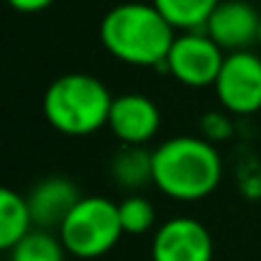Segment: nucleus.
<instances>
[{"instance_id":"nucleus-1","label":"nucleus","mask_w":261,"mask_h":261,"mask_svg":"<svg viewBox=\"0 0 261 261\" xmlns=\"http://www.w3.org/2000/svg\"><path fill=\"white\" fill-rule=\"evenodd\" d=\"M177 29L154 3L125 0L100 21V41L110 57L130 67H164Z\"/></svg>"},{"instance_id":"nucleus-2","label":"nucleus","mask_w":261,"mask_h":261,"mask_svg":"<svg viewBox=\"0 0 261 261\" xmlns=\"http://www.w3.org/2000/svg\"><path fill=\"white\" fill-rule=\"evenodd\" d=\"M220 177V151L202 136H177L154 149V185L172 200H202L215 192Z\"/></svg>"},{"instance_id":"nucleus-3","label":"nucleus","mask_w":261,"mask_h":261,"mask_svg":"<svg viewBox=\"0 0 261 261\" xmlns=\"http://www.w3.org/2000/svg\"><path fill=\"white\" fill-rule=\"evenodd\" d=\"M113 95L92 74L69 72L57 77L44 92V118L64 136H90L108 125Z\"/></svg>"},{"instance_id":"nucleus-4","label":"nucleus","mask_w":261,"mask_h":261,"mask_svg":"<svg viewBox=\"0 0 261 261\" xmlns=\"http://www.w3.org/2000/svg\"><path fill=\"white\" fill-rule=\"evenodd\" d=\"M123 236L118 202L108 197H82L59 228L64 248L77 258H97L108 253Z\"/></svg>"},{"instance_id":"nucleus-5","label":"nucleus","mask_w":261,"mask_h":261,"mask_svg":"<svg viewBox=\"0 0 261 261\" xmlns=\"http://www.w3.org/2000/svg\"><path fill=\"white\" fill-rule=\"evenodd\" d=\"M225 62V51L205 34V31H182L177 34L164 69L185 87H213L220 67Z\"/></svg>"},{"instance_id":"nucleus-6","label":"nucleus","mask_w":261,"mask_h":261,"mask_svg":"<svg viewBox=\"0 0 261 261\" xmlns=\"http://www.w3.org/2000/svg\"><path fill=\"white\" fill-rule=\"evenodd\" d=\"M225 113L251 115L261 110V57L251 49L225 54L220 74L213 85Z\"/></svg>"},{"instance_id":"nucleus-7","label":"nucleus","mask_w":261,"mask_h":261,"mask_svg":"<svg viewBox=\"0 0 261 261\" xmlns=\"http://www.w3.org/2000/svg\"><path fill=\"white\" fill-rule=\"evenodd\" d=\"M151 261H213L210 230L195 218L167 220L151 241Z\"/></svg>"},{"instance_id":"nucleus-8","label":"nucleus","mask_w":261,"mask_h":261,"mask_svg":"<svg viewBox=\"0 0 261 261\" xmlns=\"http://www.w3.org/2000/svg\"><path fill=\"white\" fill-rule=\"evenodd\" d=\"M162 125V113L156 102L141 92H125L113 97L108 128L123 146H144L149 144Z\"/></svg>"},{"instance_id":"nucleus-9","label":"nucleus","mask_w":261,"mask_h":261,"mask_svg":"<svg viewBox=\"0 0 261 261\" xmlns=\"http://www.w3.org/2000/svg\"><path fill=\"white\" fill-rule=\"evenodd\" d=\"M258 21L261 13H256L251 0H220L202 31L225 54H233L258 44Z\"/></svg>"},{"instance_id":"nucleus-10","label":"nucleus","mask_w":261,"mask_h":261,"mask_svg":"<svg viewBox=\"0 0 261 261\" xmlns=\"http://www.w3.org/2000/svg\"><path fill=\"white\" fill-rule=\"evenodd\" d=\"M82 200L77 185L67 177H46L41 179L31 195H29V207L34 215V225L44 230H59L67 215L74 210V205Z\"/></svg>"},{"instance_id":"nucleus-11","label":"nucleus","mask_w":261,"mask_h":261,"mask_svg":"<svg viewBox=\"0 0 261 261\" xmlns=\"http://www.w3.org/2000/svg\"><path fill=\"white\" fill-rule=\"evenodd\" d=\"M110 177L128 192L154 185V151H146L144 146H123L110 162Z\"/></svg>"},{"instance_id":"nucleus-12","label":"nucleus","mask_w":261,"mask_h":261,"mask_svg":"<svg viewBox=\"0 0 261 261\" xmlns=\"http://www.w3.org/2000/svg\"><path fill=\"white\" fill-rule=\"evenodd\" d=\"M34 215L29 207V197L18 195L16 190H0V248L11 251L21 238L34 230Z\"/></svg>"},{"instance_id":"nucleus-13","label":"nucleus","mask_w":261,"mask_h":261,"mask_svg":"<svg viewBox=\"0 0 261 261\" xmlns=\"http://www.w3.org/2000/svg\"><path fill=\"white\" fill-rule=\"evenodd\" d=\"M177 31H202L220 0H151Z\"/></svg>"},{"instance_id":"nucleus-14","label":"nucleus","mask_w":261,"mask_h":261,"mask_svg":"<svg viewBox=\"0 0 261 261\" xmlns=\"http://www.w3.org/2000/svg\"><path fill=\"white\" fill-rule=\"evenodd\" d=\"M67 253L69 251L64 248L59 236L44 228H34L11 248V261H64Z\"/></svg>"},{"instance_id":"nucleus-15","label":"nucleus","mask_w":261,"mask_h":261,"mask_svg":"<svg viewBox=\"0 0 261 261\" xmlns=\"http://www.w3.org/2000/svg\"><path fill=\"white\" fill-rule=\"evenodd\" d=\"M118 215H120L123 233H130V236L149 233L154 228V223H156L154 205L144 195H136V192H130L128 197H123L118 202Z\"/></svg>"},{"instance_id":"nucleus-16","label":"nucleus","mask_w":261,"mask_h":261,"mask_svg":"<svg viewBox=\"0 0 261 261\" xmlns=\"http://www.w3.org/2000/svg\"><path fill=\"white\" fill-rule=\"evenodd\" d=\"M200 128H202V139H207L210 144H220V141H225V139L233 136V123L220 110L205 113L202 120H200Z\"/></svg>"},{"instance_id":"nucleus-17","label":"nucleus","mask_w":261,"mask_h":261,"mask_svg":"<svg viewBox=\"0 0 261 261\" xmlns=\"http://www.w3.org/2000/svg\"><path fill=\"white\" fill-rule=\"evenodd\" d=\"M8 6L18 13H39L54 6V0H8Z\"/></svg>"},{"instance_id":"nucleus-18","label":"nucleus","mask_w":261,"mask_h":261,"mask_svg":"<svg viewBox=\"0 0 261 261\" xmlns=\"http://www.w3.org/2000/svg\"><path fill=\"white\" fill-rule=\"evenodd\" d=\"M258 46H261V21H258Z\"/></svg>"},{"instance_id":"nucleus-19","label":"nucleus","mask_w":261,"mask_h":261,"mask_svg":"<svg viewBox=\"0 0 261 261\" xmlns=\"http://www.w3.org/2000/svg\"><path fill=\"white\" fill-rule=\"evenodd\" d=\"M251 3H253V0H251Z\"/></svg>"}]
</instances>
